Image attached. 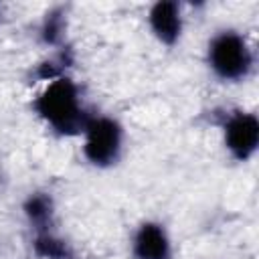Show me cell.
<instances>
[{
    "label": "cell",
    "mask_w": 259,
    "mask_h": 259,
    "mask_svg": "<svg viewBox=\"0 0 259 259\" xmlns=\"http://www.w3.org/2000/svg\"><path fill=\"white\" fill-rule=\"evenodd\" d=\"M30 107L42 125L61 138H79L91 117L79 83L65 73L47 77Z\"/></svg>",
    "instance_id": "1"
},
{
    "label": "cell",
    "mask_w": 259,
    "mask_h": 259,
    "mask_svg": "<svg viewBox=\"0 0 259 259\" xmlns=\"http://www.w3.org/2000/svg\"><path fill=\"white\" fill-rule=\"evenodd\" d=\"M255 49L245 32L239 28L214 30L204 47V65L210 75L227 85L245 83L255 71Z\"/></svg>",
    "instance_id": "2"
},
{
    "label": "cell",
    "mask_w": 259,
    "mask_h": 259,
    "mask_svg": "<svg viewBox=\"0 0 259 259\" xmlns=\"http://www.w3.org/2000/svg\"><path fill=\"white\" fill-rule=\"evenodd\" d=\"M79 138L81 156L95 170L117 166L125 154V127L109 113H91Z\"/></svg>",
    "instance_id": "3"
},
{
    "label": "cell",
    "mask_w": 259,
    "mask_h": 259,
    "mask_svg": "<svg viewBox=\"0 0 259 259\" xmlns=\"http://www.w3.org/2000/svg\"><path fill=\"white\" fill-rule=\"evenodd\" d=\"M221 144L227 156L239 164H247L259 150V117L251 109H227L219 121Z\"/></svg>",
    "instance_id": "4"
},
{
    "label": "cell",
    "mask_w": 259,
    "mask_h": 259,
    "mask_svg": "<svg viewBox=\"0 0 259 259\" xmlns=\"http://www.w3.org/2000/svg\"><path fill=\"white\" fill-rule=\"evenodd\" d=\"M132 259H174V239L168 227L156 219H144L130 237Z\"/></svg>",
    "instance_id": "5"
},
{
    "label": "cell",
    "mask_w": 259,
    "mask_h": 259,
    "mask_svg": "<svg viewBox=\"0 0 259 259\" xmlns=\"http://www.w3.org/2000/svg\"><path fill=\"white\" fill-rule=\"evenodd\" d=\"M146 24L150 34L162 47L172 49L182 40V34H184V26H186L184 6L172 0L154 2L146 12Z\"/></svg>",
    "instance_id": "6"
},
{
    "label": "cell",
    "mask_w": 259,
    "mask_h": 259,
    "mask_svg": "<svg viewBox=\"0 0 259 259\" xmlns=\"http://www.w3.org/2000/svg\"><path fill=\"white\" fill-rule=\"evenodd\" d=\"M22 212L26 217V223L36 233L53 231L55 225V204L49 192H30L22 204Z\"/></svg>",
    "instance_id": "7"
},
{
    "label": "cell",
    "mask_w": 259,
    "mask_h": 259,
    "mask_svg": "<svg viewBox=\"0 0 259 259\" xmlns=\"http://www.w3.org/2000/svg\"><path fill=\"white\" fill-rule=\"evenodd\" d=\"M34 251L45 259H69V249L63 239L55 235V231H45L34 235Z\"/></svg>",
    "instance_id": "8"
},
{
    "label": "cell",
    "mask_w": 259,
    "mask_h": 259,
    "mask_svg": "<svg viewBox=\"0 0 259 259\" xmlns=\"http://www.w3.org/2000/svg\"><path fill=\"white\" fill-rule=\"evenodd\" d=\"M0 20H2V6H0Z\"/></svg>",
    "instance_id": "9"
}]
</instances>
